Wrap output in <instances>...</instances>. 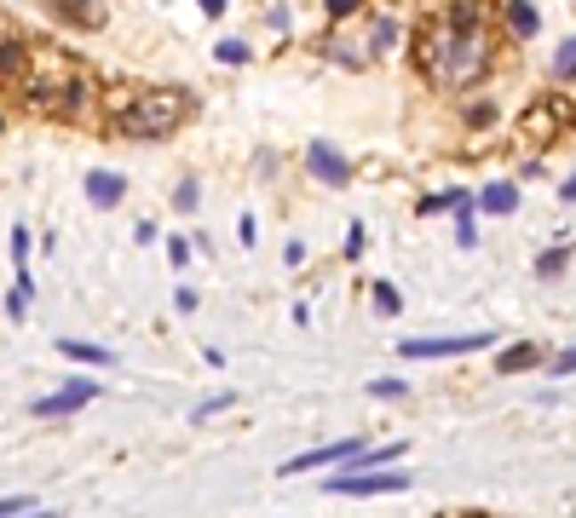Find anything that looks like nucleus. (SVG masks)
Masks as SVG:
<instances>
[{
    "mask_svg": "<svg viewBox=\"0 0 576 518\" xmlns=\"http://www.w3.org/2000/svg\"><path fill=\"white\" fill-rule=\"evenodd\" d=\"M0 127H6V121H0Z\"/></svg>",
    "mask_w": 576,
    "mask_h": 518,
    "instance_id": "38",
    "label": "nucleus"
},
{
    "mask_svg": "<svg viewBox=\"0 0 576 518\" xmlns=\"http://www.w3.org/2000/svg\"><path fill=\"white\" fill-rule=\"evenodd\" d=\"M398 46V23L392 18H375V35H369V58H386Z\"/></svg>",
    "mask_w": 576,
    "mask_h": 518,
    "instance_id": "19",
    "label": "nucleus"
},
{
    "mask_svg": "<svg viewBox=\"0 0 576 518\" xmlns=\"http://www.w3.org/2000/svg\"><path fill=\"white\" fill-rule=\"evenodd\" d=\"M554 81H576V35H571V41H559V53H554Z\"/></svg>",
    "mask_w": 576,
    "mask_h": 518,
    "instance_id": "22",
    "label": "nucleus"
},
{
    "mask_svg": "<svg viewBox=\"0 0 576 518\" xmlns=\"http://www.w3.org/2000/svg\"><path fill=\"white\" fill-rule=\"evenodd\" d=\"M29 248H35V231L18 219V225H12V265L18 271H29Z\"/></svg>",
    "mask_w": 576,
    "mask_h": 518,
    "instance_id": "20",
    "label": "nucleus"
},
{
    "mask_svg": "<svg viewBox=\"0 0 576 518\" xmlns=\"http://www.w3.org/2000/svg\"><path fill=\"white\" fill-rule=\"evenodd\" d=\"M403 392H410V380H398V375L369 380V398H403Z\"/></svg>",
    "mask_w": 576,
    "mask_h": 518,
    "instance_id": "25",
    "label": "nucleus"
},
{
    "mask_svg": "<svg viewBox=\"0 0 576 518\" xmlns=\"http://www.w3.org/2000/svg\"><path fill=\"white\" fill-rule=\"evenodd\" d=\"M415 478L410 473H329L323 478V490L329 496H346V501H369V496H398V490H410Z\"/></svg>",
    "mask_w": 576,
    "mask_h": 518,
    "instance_id": "3",
    "label": "nucleus"
},
{
    "mask_svg": "<svg viewBox=\"0 0 576 518\" xmlns=\"http://www.w3.org/2000/svg\"><path fill=\"white\" fill-rule=\"evenodd\" d=\"M237 242H242V248H254V242H260V225H254V214L237 219Z\"/></svg>",
    "mask_w": 576,
    "mask_h": 518,
    "instance_id": "30",
    "label": "nucleus"
},
{
    "mask_svg": "<svg viewBox=\"0 0 576 518\" xmlns=\"http://www.w3.org/2000/svg\"><path fill=\"white\" fill-rule=\"evenodd\" d=\"M133 242H139V248H156L162 237H156V225H139V231H133Z\"/></svg>",
    "mask_w": 576,
    "mask_h": 518,
    "instance_id": "35",
    "label": "nucleus"
},
{
    "mask_svg": "<svg viewBox=\"0 0 576 518\" xmlns=\"http://www.w3.org/2000/svg\"><path fill=\"white\" fill-rule=\"evenodd\" d=\"M191 109H196V98L185 86H174V93H139L121 109H110V133L133 139V144H156V139H174L191 121Z\"/></svg>",
    "mask_w": 576,
    "mask_h": 518,
    "instance_id": "2",
    "label": "nucleus"
},
{
    "mask_svg": "<svg viewBox=\"0 0 576 518\" xmlns=\"http://www.w3.org/2000/svg\"><path fill=\"white\" fill-rule=\"evenodd\" d=\"M29 305H35V277H29V271H18V288L6 294V317H12V323H23Z\"/></svg>",
    "mask_w": 576,
    "mask_h": 518,
    "instance_id": "17",
    "label": "nucleus"
},
{
    "mask_svg": "<svg viewBox=\"0 0 576 518\" xmlns=\"http://www.w3.org/2000/svg\"><path fill=\"white\" fill-rule=\"evenodd\" d=\"M554 196H559V202H565V207L576 202V173H565V179H559V190H554Z\"/></svg>",
    "mask_w": 576,
    "mask_h": 518,
    "instance_id": "34",
    "label": "nucleus"
},
{
    "mask_svg": "<svg viewBox=\"0 0 576 518\" xmlns=\"http://www.w3.org/2000/svg\"><path fill=\"white\" fill-rule=\"evenodd\" d=\"M283 265H305V242H288V248H283Z\"/></svg>",
    "mask_w": 576,
    "mask_h": 518,
    "instance_id": "36",
    "label": "nucleus"
},
{
    "mask_svg": "<svg viewBox=\"0 0 576 518\" xmlns=\"http://www.w3.org/2000/svg\"><path fill=\"white\" fill-rule=\"evenodd\" d=\"M93 398H98V380L76 375V380H64V392H53V398H35V403H29V415L53 421V415H76V409H87Z\"/></svg>",
    "mask_w": 576,
    "mask_h": 518,
    "instance_id": "7",
    "label": "nucleus"
},
{
    "mask_svg": "<svg viewBox=\"0 0 576 518\" xmlns=\"http://www.w3.org/2000/svg\"><path fill=\"white\" fill-rule=\"evenodd\" d=\"M571 254H576V237H565V231H559V242H554V248H542V254H536V282H559V277H565V265H571Z\"/></svg>",
    "mask_w": 576,
    "mask_h": 518,
    "instance_id": "11",
    "label": "nucleus"
},
{
    "mask_svg": "<svg viewBox=\"0 0 576 518\" xmlns=\"http://www.w3.org/2000/svg\"><path fill=\"white\" fill-rule=\"evenodd\" d=\"M214 58H219L225 69H242L254 53H248V41H219V46H214Z\"/></svg>",
    "mask_w": 576,
    "mask_h": 518,
    "instance_id": "23",
    "label": "nucleus"
},
{
    "mask_svg": "<svg viewBox=\"0 0 576 518\" xmlns=\"http://www.w3.org/2000/svg\"><path fill=\"white\" fill-rule=\"evenodd\" d=\"M358 12H363V0H329V18H335V23L358 18Z\"/></svg>",
    "mask_w": 576,
    "mask_h": 518,
    "instance_id": "29",
    "label": "nucleus"
},
{
    "mask_svg": "<svg viewBox=\"0 0 576 518\" xmlns=\"http://www.w3.org/2000/svg\"><path fill=\"white\" fill-rule=\"evenodd\" d=\"M507 23L519 41H536V29H542V12L531 6V0H507Z\"/></svg>",
    "mask_w": 576,
    "mask_h": 518,
    "instance_id": "14",
    "label": "nucleus"
},
{
    "mask_svg": "<svg viewBox=\"0 0 576 518\" xmlns=\"http://www.w3.org/2000/svg\"><path fill=\"white\" fill-rule=\"evenodd\" d=\"M305 173H312L317 184H329V190H346V184H352V162L329 139H312V144H305Z\"/></svg>",
    "mask_w": 576,
    "mask_h": 518,
    "instance_id": "6",
    "label": "nucleus"
},
{
    "mask_svg": "<svg viewBox=\"0 0 576 518\" xmlns=\"http://www.w3.org/2000/svg\"><path fill=\"white\" fill-rule=\"evenodd\" d=\"M473 202H479V214H490V219H513L519 214V184L496 179V184H484V190H473Z\"/></svg>",
    "mask_w": 576,
    "mask_h": 518,
    "instance_id": "8",
    "label": "nucleus"
},
{
    "mask_svg": "<svg viewBox=\"0 0 576 518\" xmlns=\"http://www.w3.org/2000/svg\"><path fill=\"white\" fill-rule=\"evenodd\" d=\"M191 254H196V248H191V242H185V237H167V259H174V265H179V271H185V265H191Z\"/></svg>",
    "mask_w": 576,
    "mask_h": 518,
    "instance_id": "28",
    "label": "nucleus"
},
{
    "mask_svg": "<svg viewBox=\"0 0 576 518\" xmlns=\"http://www.w3.org/2000/svg\"><path fill=\"white\" fill-rule=\"evenodd\" d=\"M369 300H375V312H381V317H398V312H403V294L392 288V282H375Z\"/></svg>",
    "mask_w": 576,
    "mask_h": 518,
    "instance_id": "21",
    "label": "nucleus"
},
{
    "mask_svg": "<svg viewBox=\"0 0 576 518\" xmlns=\"http://www.w3.org/2000/svg\"><path fill=\"white\" fill-rule=\"evenodd\" d=\"M484 345H496L490 328H479V335H461V340H403L398 352L410 357V363H426V357H473V352H484Z\"/></svg>",
    "mask_w": 576,
    "mask_h": 518,
    "instance_id": "5",
    "label": "nucleus"
},
{
    "mask_svg": "<svg viewBox=\"0 0 576 518\" xmlns=\"http://www.w3.org/2000/svg\"><path fill=\"white\" fill-rule=\"evenodd\" d=\"M58 23H76V29H104V6L98 0H46Z\"/></svg>",
    "mask_w": 576,
    "mask_h": 518,
    "instance_id": "10",
    "label": "nucleus"
},
{
    "mask_svg": "<svg viewBox=\"0 0 576 518\" xmlns=\"http://www.w3.org/2000/svg\"><path fill=\"white\" fill-rule=\"evenodd\" d=\"M121 196H127V179L110 167H93L87 173V202L98 207V214H110V207H121Z\"/></svg>",
    "mask_w": 576,
    "mask_h": 518,
    "instance_id": "9",
    "label": "nucleus"
},
{
    "mask_svg": "<svg viewBox=\"0 0 576 518\" xmlns=\"http://www.w3.org/2000/svg\"><path fill=\"white\" fill-rule=\"evenodd\" d=\"M363 248H369V237H363V225L352 219V231H346V259H358Z\"/></svg>",
    "mask_w": 576,
    "mask_h": 518,
    "instance_id": "31",
    "label": "nucleus"
},
{
    "mask_svg": "<svg viewBox=\"0 0 576 518\" xmlns=\"http://www.w3.org/2000/svg\"><path fill=\"white\" fill-rule=\"evenodd\" d=\"M490 121H496V104H490V98L484 104H467V127H490Z\"/></svg>",
    "mask_w": 576,
    "mask_h": 518,
    "instance_id": "27",
    "label": "nucleus"
},
{
    "mask_svg": "<svg viewBox=\"0 0 576 518\" xmlns=\"http://www.w3.org/2000/svg\"><path fill=\"white\" fill-rule=\"evenodd\" d=\"M174 207H179V214H196V207H202V184H196V179H179Z\"/></svg>",
    "mask_w": 576,
    "mask_h": 518,
    "instance_id": "24",
    "label": "nucleus"
},
{
    "mask_svg": "<svg viewBox=\"0 0 576 518\" xmlns=\"http://www.w3.org/2000/svg\"><path fill=\"white\" fill-rule=\"evenodd\" d=\"M548 375H554V380H571V375H576V345H571V352H559L554 363H548Z\"/></svg>",
    "mask_w": 576,
    "mask_h": 518,
    "instance_id": "26",
    "label": "nucleus"
},
{
    "mask_svg": "<svg viewBox=\"0 0 576 518\" xmlns=\"http://www.w3.org/2000/svg\"><path fill=\"white\" fill-rule=\"evenodd\" d=\"M363 449V438H335V443H317V449H300V455H288L283 466H277V478H300V473H312V466H346L352 455Z\"/></svg>",
    "mask_w": 576,
    "mask_h": 518,
    "instance_id": "4",
    "label": "nucleus"
},
{
    "mask_svg": "<svg viewBox=\"0 0 576 518\" xmlns=\"http://www.w3.org/2000/svg\"><path fill=\"white\" fill-rule=\"evenodd\" d=\"M479 242H484V237H479V202L467 196V202L456 207V248H467V254H473Z\"/></svg>",
    "mask_w": 576,
    "mask_h": 518,
    "instance_id": "13",
    "label": "nucleus"
},
{
    "mask_svg": "<svg viewBox=\"0 0 576 518\" xmlns=\"http://www.w3.org/2000/svg\"><path fill=\"white\" fill-rule=\"evenodd\" d=\"M542 363V352H536L531 340H519V345H507V352L496 357V375H519V368H536Z\"/></svg>",
    "mask_w": 576,
    "mask_h": 518,
    "instance_id": "15",
    "label": "nucleus"
},
{
    "mask_svg": "<svg viewBox=\"0 0 576 518\" xmlns=\"http://www.w3.org/2000/svg\"><path fill=\"white\" fill-rule=\"evenodd\" d=\"M467 196H473V190H433V196H421V202H415V214H421V219H433V214H456Z\"/></svg>",
    "mask_w": 576,
    "mask_h": 518,
    "instance_id": "16",
    "label": "nucleus"
},
{
    "mask_svg": "<svg viewBox=\"0 0 576 518\" xmlns=\"http://www.w3.org/2000/svg\"><path fill=\"white\" fill-rule=\"evenodd\" d=\"M196 6H202L207 18H225V0H196Z\"/></svg>",
    "mask_w": 576,
    "mask_h": 518,
    "instance_id": "37",
    "label": "nucleus"
},
{
    "mask_svg": "<svg viewBox=\"0 0 576 518\" xmlns=\"http://www.w3.org/2000/svg\"><path fill=\"white\" fill-rule=\"evenodd\" d=\"M225 409H237V392H214V398H202V403L191 409V421H196V426H207L214 415H225Z\"/></svg>",
    "mask_w": 576,
    "mask_h": 518,
    "instance_id": "18",
    "label": "nucleus"
},
{
    "mask_svg": "<svg viewBox=\"0 0 576 518\" xmlns=\"http://www.w3.org/2000/svg\"><path fill=\"white\" fill-rule=\"evenodd\" d=\"M174 305H179V312H196V305H202V294H196V288H191V282H185V288H179V294H174Z\"/></svg>",
    "mask_w": 576,
    "mask_h": 518,
    "instance_id": "33",
    "label": "nucleus"
},
{
    "mask_svg": "<svg viewBox=\"0 0 576 518\" xmlns=\"http://www.w3.org/2000/svg\"><path fill=\"white\" fill-rule=\"evenodd\" d=\"M58 352H64L69 357V363H93V368H110V363H116V352H110V345H93V340H58Z\"/></svg>",
    "mask_w": 576,
    "mask_h": 518,
    "instance_id": "12",
    "label": "nucleus"
},
{
    "mask_svg": "<svg viewBox=\"0 0 576 518\" xmlns=\"http://www.w3.org/2000/svg\"><path fill=\"white\" fill-rule=\"evenodd\" d=\"M490 69V41L484 29H461V23H433L421 35V76L433 86H450V93H467Z\"/></svg>",
    "mask_w": 576,
    "mask_h": 518,
    "instance_id": "1",
    "label": "nucleus"
},
{
    "mask_svg": "<svg viewBox=\"0 0 576 518\" xmlns=\"http://www.w3.org/2000/svg\"><path fill=\"white\" fill-rule=\"evenodd\" d=\"M6 513H35V496H6V501H0V518H6Z\"/></svg>",
    "mask_w": 576,
    "mask_h": 518,
    "instance_id": "32",
    "label": "nucleus"
}]
</instances>
